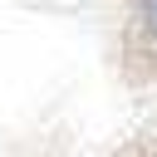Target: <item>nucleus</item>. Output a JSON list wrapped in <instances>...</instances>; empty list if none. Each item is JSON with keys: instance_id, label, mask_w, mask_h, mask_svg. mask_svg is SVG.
<instances>
[{"instance_id": "nucleus-1", "label": "nucleus", "mask_w": 157, "mask_h": 157, "mask_svg": "<svg viewBox=\"0 0 157 157\" xmlns=\"http://www.w3.org/2000/svg\"><path fill=\"white\" fill-rule=\"evenodd\" d=\"M142 15H147V29H157V0H142Z\"/></svg>"}]
</instances>
